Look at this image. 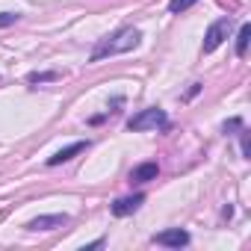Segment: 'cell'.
Instances as JSON below:
<instances>
[{
    "instance_id": "6da1fadb",
    "label": "cell",
    "mask_w": 251,
    "mask_h": 251,
    "mask_svg": "<svg viewBox=\"0 0 251 251\" xmlns=\"http://www.w3.org/2000/svg\"><path fill=\"white\" fill-rule=\"evenodd\" d=\"M139 42H142V33H139L136 27H121L118 33H112L109 39H103V42L92 50L89 62H100V59L115 56V53H127V50L139 48Z\"/></svg>"
},
{
    "instance_id": "7a4b0ae2",
    "label": "cell",
    "mask_w": 251,
    "mask_h": 251,
    "mask_svg": "<svg viewBox=\"0 0 251 251\" xmlns=\"http://www.w3.org/2000/svg\"><path fill=\"white\" fill-rule=\"evenodd\" d=\"M166 112L160 109V106H148V109H142V112H136L130 121H127V127L130 130H157V127H166Z\"/></svg>"
},
{
    "instance_id": "3957f363",
    "label": "cell",
    "mask_w": 251,
    "mask_h": 251,
    "mask_svg": "<svg viewBox=\"0 0 251 251\" xmlns=\"http://www.w3.org/2000/svg\"><path fill=\"white\" fill-rule=\"evenodd\" d=\"M227 33H230V15H227V18L213 21V24H210V30H207V36H204V53H213V50L227 39Z\"/></svg>"
},
{
    "instance_id": "277c9868",
    "label": "cell",
    "mask_w": 251,
    "mask_h": 251,
    "mask_svg": "<svg viewBox=\"0 0 251 251\" xmlns=\"http://www.w3.org/2000/svg\"><path fill=\"white\" fill-rule=\"evenodd\" d=\"M154 245H163V248H183V245H189V233H186L183 227H169V230L154 233Z\"/></svg>"
},
{
    "instance_id": "5b68a950",
    "label": "cell",
    "mask_w": 251,
    "mask_h": 251,
    "mask_svg": "<svg viewBox=\"0 0 251 251\" xmlns=\"http://www.w3.org/2000/svg\"><path fill=\"white\" fill-rule=\"evenodd\" d=\"M68 225V216L65 213H48V216H36L33 222H27V230H56V227H65Z\"/></svg>"
},
{
    "instance_id": "8992f818",
    "label": "cell",
    "mask_w": 251,
    "mask_h": 251,
    "mask_svg": "<svg viewBox=\"0 0 251 251\" xmlns=\"http://www.w3.org/2000/svg\"><path fill=\"white\" fill-rule=\"evenodd\" d=\"M142 201H145L142 192H139V195H127V198H118V201L112 204V213H115V216H130V213H136V210L142 207Z\"/></svg>"
},
{
    "instance_id": "52a82bcc",
    "label": "cell",
    "mask_w": 251,
    "mask_h": 251,
    "mask_svg": "<svg viewBox=\"0 0 251 251\" xmlns=\"http://www.w3.org/2000/svg\"><path fill=\"white\" fill-rule=\"evenodd\" d=\"M157 175H160V166L157 163H139L130 172V183H148V180H157Z\"/></svg>"
},
{
    "instance_id": "ba28073f",
    "label": "cell",
    "mask_w": 251,
    "mask_h": 251,
    "mask_svg": "<svg viewBox=\"0 0 251 251\" xmlns=\"http://www.w3.org/2000/svg\"><path fill=\"white\" fill-rule=\"evenodd\" d=\"M89 148V142H74V145H68V148H59L50 160H48V166H62V163H68L71 157H77L80 151H86Z\"/></svg>"
},
{
    "instance_id": "9c48e42d",
    "label": "cell",
    "mask_w": 251,
    "mask_h": 251,
    "mask_svg": "<svg viewBox=\"0 0 251 251\" xmlns=\"http://www.w3.org/2000/svg\"><path fill=\"white\" fill-rule=\"evenodd\" d=\"M248 39H251V24H242L239 33H236V56L248 53Z\"/></svg>"
},
{
    "instance_id": "30bf717a",
    "label": "cell",
    "mask_w": 251,
    "mask_h": 251,
    "mask_svg": "<svg viewBox=\"0 0 251 251\" xmlns=\"http://www.w3.org/2000/svg\"><path fill=\"white\" fill-rule=\"evenodd\" d=\"M53 80H59L56 71H33V74L27 77V83H53Z\"/></svg>"
},
{
    "instance_id": "8fae6325",
    "label": "cell",
    "mask_w": 251,
    "mask_h": 251,
    "mask_svg": "<svg viewBox=\"0 0 251 251\" xmlns=\"http://www.w3.org/2000/svg\"><path fill=\"white\" fill-rule=\"evenodd\" d=\"M198 0H169V12L172 15H180V12H186L189 6H195Z\"/></svg>"
},
{
    "instance_id": "7c38bea8",
    "label": "cell",
    "mask_w": 251,
    "mask_h": 251,
    "mask_svg": "<svg viewBox=\"0 0 251 251\" xmlns=\"http://www.w3.org/2000/svg\"><path fill=\"white\" fill-rule=\"evenodd\" d=\"M18 18H21L18 12H0V27H12Z\"/></svg>"
},
{
    "instance_id": "4fadbf2b",
    "label": "cell",
    "mask_w": 251,
    "mask_h": 251,
    "mask_svg": "<svg viewBox=\"0 0 251 251\" xmlns=\"http://www.w3.org/2000/svg\"><path fill=\"white\" fill-rule=\"evenodd\" d=\"M239 142H242V157L248 160V157H251V151H248V133H245V130H242V136H239Z\"/></svg>"
},
{
    "instance_id": "5bb4252c",
    "label": "cell",
    "mask_w": 251,
    "mask_h": 251,
    "mask_svg": "<svg viewBox=\"0 0 251 251\" xmlns=\"http://www.w3.org/2000/svg\"><path fill=\"white\" fill-rule=\"evenodd\" d=\"M198 92H201V83H192V86H189V92H186V98H195Z\"/></svg>"
}]
</instances>
